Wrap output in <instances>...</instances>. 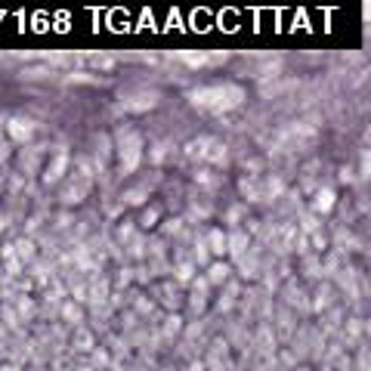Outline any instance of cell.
<instances>
[{
	"label": "cell",
	"instance_id": "obj_1",
	"mask_svg": "<svg viewBox=\"0 0 371 371\" xmlns=\"http://www.w3.org/2000/svg\"><path fill=\"white\" fill-rule=\"evenodd\" d=\"M189 103L195 108H204L211 115L232 112L245 103V90L238 84H214V87H195L189 90Z\"/></svg>",
	"mask_w": 371,
	"mask_h": 371
},
{
	"label": "cell",
	"instance_id": "obj_2",
	"mask_svg": "<svg viewBox=\"0 0 371 371\" xmlns=\"http://www.w3.org/2000/svg\"><path fill=\"white\" fill-rule=\"evenodd\" d=\"M115 152H118V170L124 176L134 174L139 167V161H143V134H139L136 127H130V124H121L118 130H115Z\"/></svg>",
	"mask_w": 371,
	"mask_h": 371
},
{
	"label": "cell",
	"instance_id": "obj_3",
	"mask_svg": "<svg viewBox=\"0 0 371 371\" xmlns=\"http://www.w3.org/2000/svg\"><path fill=\"white\" fill-rule=\"evenodd\" d=\"M90 189H93L90 176H84V174H77V170H72V174H68L65 180H62V186H59V204H65V207L81 204V201H87Z\"/></svg>",
	"mask_w": 371,
	"mask_h": 371
},
{
	"label": "cell",
	"instance_id": "obj_4",
	"mask_svg": "<svg viewBox=\"0 0 371 371\" xmlns=\"http://www.w3.org/2000/svg\"><path fill=\"white\" fill-rule=\"evenodd\" d=\"M167 59L170 62H180V65H186V68H214V65L229 62V53L226 50H216V53H207V50H180V53H170Z\"/></svg>",
	"mask_w": 371,
	"mask_h": 371
},
{
	"label": "cell",
	"instance_id": "obj_5",
	"mask_svg": "<svg viewBox=\"0 0 371 371\" xmlns=\"http://www.w3.org/2000/svg\"><path fill=\"white\" fill-rule=\"evenodd\" d=\"M50 145L46 143H31V145H25L19 155H15V164H19V170H22V176L25 180H31V176H37V174H44V161L50 158Z\"/></svg>",
	"mask_w": 371,
	"mask_h": 371
},
{
	"label": "cell",
	"instance_id": "obj_6",
	"mask_svg": "<svg viewBox=\"0 0 371 371\" xmlns=\"http://www.w3.org/2000/svg\"><path fill=\"white\" fill-rule=\"evenodd\" d=\"M72 161H74V158L68 155L65 145H62V149H53L50 164H46L44 174H41V183L46 186V189H53V186H62V180L72 174Z\"/></svg>",
	"mask_w": 371,
	"mask_h": 371
},
{
	"label": "cell",
	"instance_id": "obj_7",
	"mask_svg": "<svg viewBox=\"0 0 371 371\" xmlns=\"http://www.w3.org/2000/svg\"><path fill=\"white\" fill-rule=\"evenodd\" d=\"M37 130H41V124H37L31 115H10V124H6V139H10L13 145H31L37 136Z\"/></svg>",
	"mask_w": 371,
	"mask_h": 371
},
{
	"label": "cell",
	"instance_id": "obj_8",
	"mask_svg": "<svg viewBox=\"0 0 371 371\" xmlns=\"http://www.w3.org/2000/svg\"><path fill=\"white\" fill-rule=\"evenodd\" d=\"M158 103H161V90H155V87L121 93V108L130 115H145V112H152V108H158Z\"/></svg>",
	"mask_w": 371,
	"mask_h": 371
},
{
	"label": "cell",
	"instance_id": "obj_9",
	"mask_svg": "<svg viewBox=\"0 0 371 371\" xmlns=\"http://www.w3.org/2000/svg\"><path fill=\"white\" fill-rule=\"evenodd\" d=\"M59 322L62 325H72V328H81V325H87V315H84V304H77V300L68 297L65 304L59 309Z\"/></svg>",
	"mask_w": 371,
	"mask_h": 371
},
{
	"label": "cell",
	"instance_id": "obj_10",
	"mask_svg": "<svg viewBox=\"0 0 371 371\" xmlns=\"http://www.w3.org/2000/svg\"><path fill=\"white\" fill-rule=\"evenodd\" d=\"M118 53H84V65L87 72H112L118 65Z\"/></svg>",
	"mask_w": 371,
	"mask_h": 371
},
{
	"label": "cell",
	"instance_id": "obj_11",
	"mask_svg": "<svg viewBox=\"0 0 371 371\" xmlns=\"http://www.w3.org/2000/svg\"><path fill=\"white\" fill-rule=\"evenodd\" d=\"M22 81H28V84H44V81H50V77H62L56 68H50L46 62H41V65H25L19 72Z\"/></svg>",
	"mask_w": 371,
	"mask_h": 371
},
{
	"label": "cell",
	"instance_id": "obj_12",
	"mask_svg": "<svg viewBox=\"0 0 371 371\" xmlns=\"http://www.w3.org/2000/svg\"><path fill=\"white\" fill-rule=\"evenodd\" d=\"M72 346L74 353H93L96 350V334H93V328H87V325H81V328H74V337H72Z\"/></svg>",
	"mask_w": 371,
	"mask_h": 371
},
{
	"label": "cell",
	"instance_id": "obj_13",
	"mask_svg": "<svg viewBox=\"0 0 371 371\" xmlns=\"http://www.w3.org/2000/svg\"><path fill=\"white\" fill-rule=\"evenodd\" d=\"M13 245H15V254H19V260L25 263V266L37 263V242H34V238L19 235V238H13Z\"/></svg>",
	"mask_w": 371,
	"mask_h": 371
},
{
	"label": "cell",
	"instance_id": "obj_14",
	"mask_svg": "<svg viewBox=\"0 0 371 371\" xmlns=\"http://www.w3.org/2000/svg\"><path fill=\"white\" fill-rule=\"evenodd\" d=\"M62 84H87V87H105L108 81L96 77L93 72H84V68H74V72H65V74H62Z\"/></svg>",
	"mask_w": 371,
	"mask_h": 371
},
{
	"label": "cell",
	"instance_id": "obj_15",
	"mask_svg": "<svg viewBox=\"0 0 371 371\" xmlns=\"http://www.w3.org/2000/svg\"><path fill=\"white\" fill-rule=\"evenodd\" d=\"M204 242H207V247H211V254H214L216 260H223V257L229 254V235H226V232L211 229V232H207V238H204Z\"/></svg>",
	"mask_w": 371,
	"mask_h": 371
},
{
	"label": "cell",
	"instance_id": "obj_16",
	"mask_svg": "<svg viewBox=\"0 0 371 371\" xmlns=\"http://www.w3.org/2000/svg\"><path fill=\"white\" fill-rule=\"evenodd\" d=\"M13 306H15V313H19V319L25 322V325L34 322V315H37V300L31 297V294H19Z\"/></svg>",
	"mask_w": 371,
	"mask_h": 371
},
{
	"label": "cell",
	"instance_id": "obj_17",
	"mask_svg": "<svg viewBox=\"0 0 371 371\" xmlns=\"http://www.w3.org/2000/svg\"><path fill=\"white\" fill-rule=\"evenodd\" d=\"M229 273H232L229 263H226V260H216V263H211V266H207L204 278L214 285V288H220V285H226V282H229Z\"/></svg>",
	"mask_w": 371,
	"mask_h": 371
},
{
	"label": "cell",
	"instance_id": "obj_18",
	"mask_svg": "<svg viewBox=\"0 0 371 371\" xmlns=\"http://www.w3.org/2000/svg\"><path fill=\"white\" fill-rule=\"evenodd\" d=\"M145 198H149V186H136V189H127L121 195V204L124 207H143Z\"/></svg>",
	"mask_w": 371,
	"mask_h": 371
},
{
	"label": "cell",
	"instance_id": "obj_19",
	"mask_svg": "<svg viewBox=\"0 0 371 371\" xmlns=\"http://www.w3.org/2000/svg\"><path fill=\"white\" fill-rule=\"evenodd\" d=\"M180 322H183V315L180 313H167L164 315V325H161V337H167V340H174L176 334H180Z\"/></svg>",
	"mask_w": 371,
	"mask_h": 371
},
{
	"label": "cell",
	"instance_id": "obj_20",
	"mask_svg": "<svg viewBox=\"0 0 371 371\" xmlns=\"http://www.w3.org/2000/svg\"><path fill=\"white\" fill-rule=\"evenodd\" d=\"M245 247H247V235H245V232H232V235H229V254H232V257H242Z\"/></svg>",
	"mask_w": 371,
	"mask_h": 371
},
{
	"label": "cell",
	"instance_id": "obj_21",
	"mask_svg": "<svg viewBox=\"0 0 371 371\" xmlns=\"http://www.w3.org/2000/svg\"><path fill=\"white\" fill-rule=\"evenodd\" d=\"M158 220H161V211H158V207H145L143 216L136 220V226H139V229H152V223H158Z\"/></svg>",
	"mask_w": 371,
	"mask_h": 371
},
{
	"label": "cell",
	"instance_id": "obj_22",
	"mask_svg": "<svg viewBox=\"0 0 371 371\" xmlns=\"http://www.w3.org/2000/svg\"><path fill=\"white\" fill-rule=\"evenodd\" d=\"M149 161H152V164H164V161H167V145L164 143H155L152 149H149Z\"/></svg>",
	"mask_w": 371,
	"mask_h": 371
},
{
	"label": "cell",
	"instance_id": "obj_23",
	"mask_svg": "<svg viewBox=\"0 0 371 371\" xmlns=\"http://www.w3.org/2000/svg\"><path fill=\"white\" fill-rule=\"evenodd\" d=\"M10 149H13V143L6 136H0V164H6V161H10Z\"/></svg>",
	"mask_w": 371,
	"mask_h": 371
},
{
	"label": "cell",
	"instance_id": "obj_24",
	"mask_svg": "<svg viewBox=\"0 0 371 371\" xmlns=\"http://www.w3.org/2000/svg\"><path fill=\"white\" fill-rule=\"evenodd\" d=\"M331 207V192H319V198H315V211H328Z\"/></svg>",
	"mask_w": 371,
	"mask_h": 371
},
{
	"label": "cell",
	"instance_id": "obj_25",
	"mask_svg": "<svg viewBox=\"0 0 371 371\" xmlns=\"http://www.w3.org/2000/svg\"><path fill=\"white\" fill-rule=\"evenodd\" d=\"M161 232H164V235H176V232H180V220L164 223V226H161Z\"/></svg>",
	"mask_w": 371,
	"mask_h": 371
},
{
	"label": "cell",
	"instance_id": "obj_26",
	"mask_svg": "<svg viewBox=\"0 0 371 371\" xmlns=\"http://www.w3.org/2000/svg\"><path fill=\"white\" fill-rule=\"evenodd\" d=\"M6 285V273H4V263H0V288Z\"/></svg>",
	"mask_w": 371,
	"mask_h": 371
}]
</instances>
